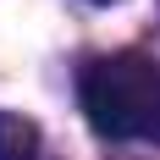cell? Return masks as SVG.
<instances>
[{"label":"cell","mask_w":160,"mask_h":160,"mask_svg":"<svg viewBox=\"0 0 160 160\" xmlns=\"http://www.w3.org/2000/svg\"><path fill=\"white\" fill-rule=\"evenodd\" d=\"M78 99H83V116L99 138L160 144V55L116 50V55L88 61Z\"/></svg>","instance_id":"cell-1"},{"label":"cell","mask_w":160,"mask_h":160,"mask_svg":"<svg viewBox=\"0 0 160 160\" xmlns=\"http://www.w3.org/2000/svg\"><path fill=\"white\" fill-rule=\"evenodd\" d=\"M0 160H39V127L0 111Z\"/></svg>","instance_id":"cell-2"},{"label":"cell","mask_w":160,"mask_h":160,"mask_svg":"<svg viewBox=\"0 0 160 160\" xmlns=\"http://www.w3.org/2000/svg\"><path fill=\"white\" fill-rule=\"evenodd\" d=\"M94 6H111V0H94Z\"/></svg>","instance_id":"cell-3"}]
</instances>
